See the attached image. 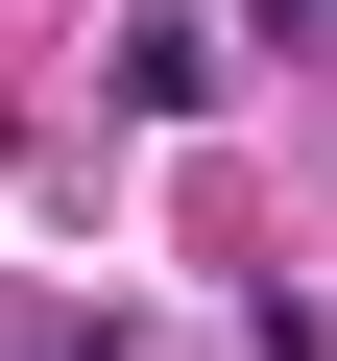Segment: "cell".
I'll list each match as a JSON object with an SVG mask.
<instances>
[{"instance_id": "obj_2", "label": "cell", "mask_w": 337, "mask_h": 361, "mask_svg": "<svg viewBox=\"0 0 337 361\" xmlns=\"http://www.w3.org/2000/svg\"><path fill=\"white\" fill-rule=\"evenodd\" d=\"M265 25H337V0H265Z\"/></svg>"}, {"instance_id": "obj_1", "label": "cell", "mask_w": 337, "mask_h": 361, "mask_svg": "<svg viewBox=\"0 0 337 361\" xmlns=\"http://www.w3.org/2000/svg\"><path fill=\"white\" fill-rule=\"evenodd\" d=\"M241 73H217V25H168V0H145V25H121V121H217Z\"/></svg>"}]
</instances>
